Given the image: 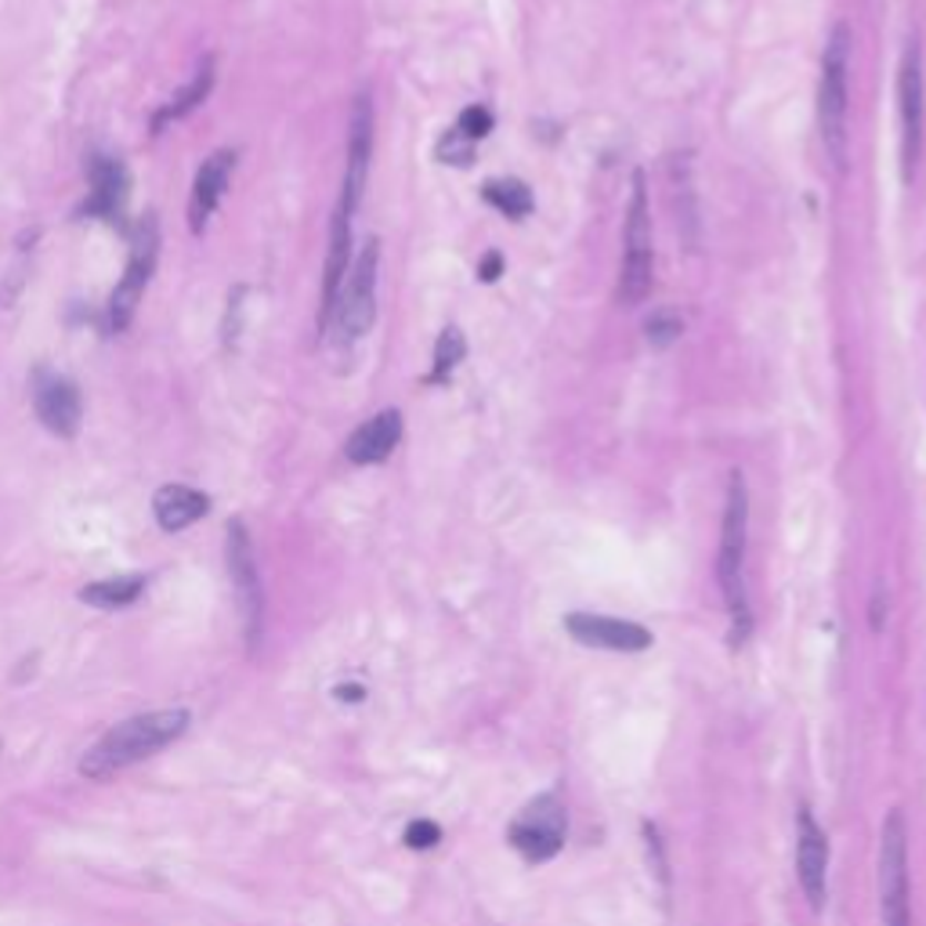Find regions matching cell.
I'll return each mask as SVG.
<instances>
[{"instance_id":"1","label":"cell","mask_w":926,"mask_h":926,"mask_svg":"<svg viewBox=\"0 0 926 926\" xmlns=\"http://www.w3.org/2000/svg\"><path fill=\"white\" fill-rule=\"evenodd\" d=\"M189 724H192V713L185 706L128 716V721H120L116 727H109L105 735L80 756L77 771L91 782H105V779L120 775V771L142 764L145 756H156L160 750H167L171 742L185 735Z\"/></svg>"},{"instance_id":"2","label":"cell","mask_w":926,"mask_h":926,"mask_svg":"<svg viewBox=\"0 0 926 926\" xmlns=\"http://www.w3.org/2000/svg\"><path fill=\"white\" fill-rule=\"evenodd\" d=\"M745 543H750V489H745L742 471H731L721 518V550H716V583H721L731 615V644H745L753 630L750 593H745Z\"/></svg>"},{"instance_id":"3","label":"cell","mask_w":926,"mask_h":926,"mask_svg":"<svg viewBox=\"0 0 926 926\" xmlns=\"http://www.w3.org/2000/svg\"><path fill=\"white\" fill-rule=\"evenodd\" d=\"M851 26L836 22L825 37L822 51V77H818V134L825 160L836 174H847V149H851Z\"/></svg>"},{"instance_id":"4","label":"cell","mask_w":926,"mask_h":926,"mask_svg":"<svg viewBox=\"0 0 926 926\" xmlns=\"http://www.w3.org/2000/svg\"><path fill=\"white\" fill-rule=\"evenodd\" d=\"M655 272V246H652V203H648L644 171L630 177V203L623 221V261H619V304L638 308L652 294Z\"/></svg>"},{"instance_id":"5","label":"cell","mask_w":926,"mask_h":926,"mask_svg":"<svg viewBox=\"0 0 926 926\" xmlns=\"http://www.w3.org/2000/svg\"><path fill=\"white\" fill-rule=\"evenodd\" d=\"M377 272H380V243L366 240L363 254L352 261V272L344 279L334 312H329L326 329L334 334L340 348L363 340L369 334L373 319H377Z\"/></svg>"},{"instance_id":"6","label":"cell","mask_w":926,"mask_h":926,"mask_svg":"<svg viewBox=\"0 0 926 926\" xmlns=\"http://www.w3.org/2000/svg\"><path fill=\"white\" fill-rule=\"evenodd\" d=\"M225 561H228L232 590H236V601H240V612H243L246 655H257L261 638H265V587H261L254 543H251V532H246L243 521H232L228 525Z\"/></svg>"},{"instance_id":"7","label":"cell","mask_w":926,"mask_h":926,"mask_svg":"<svg viewBox=\"0 0 926 926\" xmlns=\"http://www.w3.org/2000/svg\"><path fill=\"white\" fill-rule=\"evenodd\" d=\"M897 120H902V177L905 185L916 182L923 156V128H926V80H923V48L912 37L897 69Z\"/></svg>"},{"instance_id":"8","label":"cell","mask_w":926,"mask_h":926,"mask_svg":"<svg viewBox=\"0 0 926 926\" xmlns=\"http://www.w3.org/2000/svg\"><path fill=\"white\" fill-rule=\"evenodd\" d=\"M879 916L883 926H912L908 905V828L905 814L891 811L879 828Z\"/></svg>"},{"instance_id":"9","label":"cell","mask_w":926,"mask_h":926,"mask_svg":"<svg viewBox=\"0 0 926 926\" xmlns=\"http://www.w3.org/2000/svg\"><path fill=\"white\" fill-rule=\"evenodd\" d=\"M564 833H569V814H564V804L554 793H543L518 814L507 839L525 862L543 865L550 858H558V851L564 847Z\"/></svg>"},{"instance_id":"10","label":"cell","mask_w":926,"mask_h":926,"mask_svg":"<svg viewBox=\"0 0 926 926\" xmlns=\"http://www.w3.org/2000/svg\"><path fill=\"white\" fill-rule=\"evenodd\" d=\"M156 254H160L156 217H145L134 232L128 272H123V279L116 283L113 297H109V329H113V334H123V329L131 326L138 304H142V297H145V286L152 279V272H156Z\"/></svg>"},{"instance_id":"11","label":"cell","mask_w":926,"mask_h":926,"mask_svg":"<svg viewBox=\"0 0 926 926\" xmlns=\"http://www.w3.org/2000/svg\"><path fill=\"white\" fill-rule=\"evenodd\" d=\"M369 156H373V102H369V94H358L352 105V120H348V163H344L340 203H337V211L348 217H355L358 200H363V192H366Z\"/></svg>"},{"instance_id":"12","label":"cell","mask_w":926,"mask_h":926,"mask_svg":"<svg viewBox=\"0 0 926 926\" xmlns=\"http://www.w3.org/2000/svg\"><path fill=\"white\" fill-rule=\"evenodd\" d=\"M796 879L804 887L807 905L822 912L828 897V836L814 822L807 804L796 811Z\"/></svg>"},{"instance_id":"13","label":"cell","mask_w":926,"mask_h":926,"mask_svg":"<svg viewBox=\"0 0 926 926\" xmlns=\"http://www.w3.org/2000/svg\"><path fill=\"white\" fill-rule=\"evenodd\" d=\"M564 630L572 633L579 644L587 648H604V652H644L652 648V630L641 623L615 615H593V612H569L564 615Z\"/></svg>"},{"instance_id":"14","label":"cell","mask_w":926,"mask_h":926,"mask_svg":"<svg viewBox=\"0 0 926 926\" xmlns=\"http://www.w3.org/2000/svg\"><path fill=\"white\" fill-rule=\"evenodd\" d=\"M33 409L40 424L59 438H73L80 431V417H84V403H80L77 384L48 369H40L33 380Z\"/></svg>"},{"instance_id":"15","label":"cell","mask_w":926,"mask_h":926,"mask_svg":"<svg viewBox=\"0 0 926 926\" xmlns=\"http://www.w3.org/2000/svg\"><path fill=\"white\" fill-rule=\"evenodd\" d=\"M232 171H236V152L232 149H217L203 160V167L196 171V182H192V196H189V228L200 232L206 228V221L214 217L221 196L232 182Z\"/></svg>"},{"instance_id":"16","label":"cell","mask_w":926,"mask_h":926,"mask_svg":"<svg viewBox=\"0 0 926 926\" xmlns=\"http://www.w3.org/2000/svg\"><path fill=\"white\" fill-rule=\"evenodd\" d=\"M403 441V413L398 409H380L377 417H369L363 427H355V435L344 441V456L355 467H373L384 464Z\"/></svg>"},{"instance_id":"17","label":"cell","mask_w":926,"mask_h":926,"mask_svg":"<svg viewBox=\"0 0 926 926\" xmlns=\"http://www.w3.org/2000/svg\"><path fill=\"white\" fill-rule=\"evenodd\" d=\"M88 182H91V196L80 206L84 217H102V221H116L128 206V185L131 177L123 171L120 160L109 156H91L88 163Z\"/></svg>"},{"instance_id":"18","label":"cell","mask_w":926,"mask_h":926,"mask_svg":"<svg viewBox=\"0 0 926 926\" xmlns=\"http://www.w3.org/2000/svg\"><path fill=\"white\" fill-rule=\"evenodd\" d=\"M211 510V496L192 489V486H163L152 496V515L163 532H182L189 525H196Z\"/></svg>"},{"instance_id":"19","label":"cell","mask_w":926,"mask_h":926,"mask_svg":"<svg viewBox=\"0 0 926 926\" xmlns=\"http://www.w3.org/2000/svg\"><path fill=\"white\" fill-rule=\"evenodd\" d=\"M145 593V576H116V579H99L77 593L80 601L91 608H102V612H113V608H128Z\"/></svg>"},{"instance_id":"20","label":"cell","mask_w":926,"mask_h":926,"mask_svg":"<svg viewBox=\"0 0 926 926\" xmlns=\"http://www.w3.org/2000/svg\"><path fill=\"white\" fill-rule=\"evenodd\" d=\"M481 200L489 206H496L500 214H507L510 221H521L532 214L536 196L532 189L521 182V177H489L486 185H481Z\"/></svg>"},{"instance_id":"21","label":"cell","mask_w":926,"mask_h":926,"mask_svg":"<svg viewBox=\"0 0 926 926\" xmlns=\"http://www.w3.org/2000/svg\"><path fill=\"white\" fill-rule=\"evenodd\" d=\"M211 88H214V62L206 59V62L196 69V77H192L189 84L174 94L171 105H163V113L156 116V131L163 128V123L182 120V116H189V113H192V109H200V105L206 102V94H211Z\"/></svg>"},{"instance_id":"22","label":"cell","mask_w":926,"mask_h":926,"mask_svg":"<svg viewBox=\"0 0 926 926\" xmlns=\"http://www.w3.org/2000/svg\"><path fill=\"white\" fill-rule=\"evenodd\" d=\"M467 358V337H464V329L460 326H446L438 334L435 340V363H431V373H427V384H449V377L456 373V366H460Z\"/></svg>"},{"instance_id":"23","label":"cell","mask_w":926,"mask_h":926,"mask_svg":"<svg viewBox=\"0 0 926 926\" xmlns=\"http://www.w3.org/2000/svg\"><path fill=\"white\" fill-rule=\"evenodd\" d=\"M496 128V120L486 105H467L460 116H456V131H460L467 142H481V138H489V131Z\"/></svg>"},{"instance_id":"24","label":"cell","mask_w":926,"mask_h":926,"mask_svg":"<svg viewBox=\"0 0 926 926\" xmlns=\"http://www.w3.org/2000/svg\"><path fill=\"white\" fill-rule=\"evenodd\" d=\"M681 329H684V323L676 319L673 312H655L652 319L644 323V334H648V344H652V348H670V344L681 337Z\"/></svg>"},{"instance_id":"25","label":"cell","mask_w":926,"mask_h":926,"mask_svg":"<svg viewBox=\"0 0 926 926\" xmlns=\"http://www.w3.org/2000/svg\"><path fill=\"white\" fill-rule=\"evenodd\" d=\"M475 156V142H467V138L460 131H446L441 134V142H438V160L441 163H456V167H467Z\"/></svg>"},{"instance_id":"26","label":"cell","mask_w":926,"mask_h":926,"mask_svg":"<svg viewBox=\"0 0 926 926\" xmlns=\"http://www.w3.org/2000/svg\"><path fill=\"white\" fill-rule=\"evenodd\" d=\"M438 839H441V828L427 818L409 822V828H406V847H413V851H431Z\"/></svg>"},{"instance_id":"27","label":"cell","mask_w":926,"mask_h":926,"mask_svg":"<svg viewBox=\"0 0 926 926\" xmlns=\"http://www.w3.org/2000/svg\"><path fill=\"white\" fill-rule=\"evenodd\" d=\"M478 275H481V283H496L503 275V257L496 254V251L486 254V257L478 261Z\"/></svg>"},{"instance_id":"28","label":"cell","mask_w":926,"mask_h":926,"mask_svg":"<svg viewBox=\"0 0 926 926\" xmlns=\"http://www.w3.org/2000/svg\"><path fill=\"white\" fill-rule=\"evenodd\" d=\"M334 695L340 699V702H363L366 699V688H358V684H340Z\"/></svg>"}]
</instances>
